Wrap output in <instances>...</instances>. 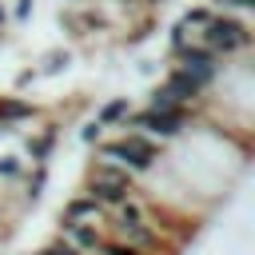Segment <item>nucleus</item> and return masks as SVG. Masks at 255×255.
<instances>
[{
	"instance_id": "obj_11",
	"label": "nucleus",
	"mask_w": 255,
	"mask_h": 255,
	"mask_svg": "<svg viewBox=\"0 0 255 255\" xmlns=\"http://www.w3.org/2000/svg\"><path fill=\"white\" fill-rule=\"evenodd\" d=\"M104 135H108V131H104V128H100L96 120H88V124H84V139H88V143H100Z\"/></svg>"
},
{
	"instance_id": "obj_9",
	"label": "nucleus",
	"mask_w": 255,
	"mask_h": 255,
	"mask_svg": "<svg viewBox=\"0 0 255 255\" xmlns=\"http://www.w3.org/2000/svg\"><path fill=\"white\" fill-rule=\"evenodd\" d=\"M211 8H215V12H231V16H247V20H251L255 0H211Z\"/></svg>"
},
{
	"instance_id": "obj_1",
	"label": "nucleus",
	"mask_w": 255,
	"mask_h": 255,
	"mask_svg": "<svg viewBox=\"0 0 255 255\" xmlns=\"http://www.w3.org/2000/svg\"><path fill=\"white\" fill-rule=\"evenodd\" d=\"M92 159L120 163L124 171H131L139 179V175H151L163 163V143H155L151 135H139V131H112V135H104L96 143Z\"/></svg>"
},
{
	"instance_id": "obj_4",
	"label": "nucleus",
	"mask_w": 255,
	"mask_h": 255,
	"mask_svg": "<svg viewBox=\"0 0 255 255\" xmlns=\"http://www.w3.org/2000/svg\"><path fill=\"white\" fill-rule=\"evenodd\" d=\"M56 235H64L80 255H96L100 251V243H104V235H108V227L104 223H56Z\"/></svg>"
},
{
	"instance_id": "obj_7",
	"label": "nucleus",
	"mask_w": 255,
	"mask_h": 255,
	"mask_svg": "<svg viewBox=\"0 0 255 255\" xmlns=\"http://www.w3.org/2000/svg\"><path fill=\"white\" fill-rule=\"evenodd\" d=\"M56 143H60V131H56V124L32 128V135H28V147H24V163H48V159H52V151H56Z\"/></svg>"
},
{
	"instance_id": "obj_2",
	"label": "nucleus",
	"mask_w": 255,
	"mask_h": 255,
	"mask_svg": "<svg viewBox=\"0 0 255 255\" xmlns=\"http://www.w3.org/2000/svg\"><path fill=\"white\" fill-rule=\"evenodd\" d=\"M199 44H207L223 64H231V60H247V56H251L255 32H251V20H247V16L215 12V16L207 20V28L199 32Z\"/></svg>"
},
{
	"instance_id": "obj_10",
	"label": "nucleus",
	"mask_w": 255,
	"mask_h": 255,
	"mask_svg": "<svg viewBox=\"0 0 255 255\" xmlns=\"http://www.w3.org/2000/svg\"><path fill=\"white\" fill-rule=\"evenodd\" d=\"M36 251H40V255H80V251H76L64 235H52V239H48L44 247H36Z\"/></svg>"
},
{
	"instance_id": "obj_3",
	"label": "nucleus",
	"mask_w": 255,
	"mask_h": 255,
	"mask_svg": "<svg viewBox=\"0 0 255 255\" xmlns=\"http://www.w3.org/2000/svg\"><path fill=\"white\" fill-rule=\"evenodd\" d=\"M135 175L131 171H124L120 163H108V159H92L88 163V175H84V191L104 207V211H112V207H120L131 191H135Z\"/></svg>"
},
{
	"instance_id": "obj_8",
	"label": "nucleus",
	"mask_w": 255,
	"mask_h": 255,
	"mask_svg": "<svg viewBox=\"0 0 255 255\" xmlns=\"http://www.w3.org/2000/svg\"><path fill=\"white\" fill-rule=\"evenodd\" d=\"M131 108H135V104H131V96H112V100H104V104L96 108V116H92V120H96L104 131H120V128L128 124Z\"/></svg>"
},
{
	"instance_id": "obj_5",
	"label": "nucleus",
	"mask_w": 255,
	"mask_h": 255,
	"mask_svg": "<svg viewBox=\"0 0 255 255\" xmlns=\"http://www.w3.org/2000/svg\"><path fill=\"white\" fill-rule=\"evenodd\" d=\"M32 120H40V108H36L28 96H20V92L0 96V128H4V131H20V128L32 124Z\"/></svg>"
},
{
	"instance_id": "obj_12",
	"label": "nucleus",
	"mask_w": 255,
	"mask_h": 255,
	"mask_svg": "<svg viewBox=\"0 0 255 255\" xmlns=\"http://www.w3.org/2000/svg\"><path fill=\"white\" fill-rule=\"evenodd\" d=\"M120 4H128V8H135V4H143V0H120Z\"/></svg>"
},
{
	"instance_id": "obj_6",
	"label": "nucleus",
	"mask_w": 255,
	"mask_h": 255,
	"mask_svg": "<svg viewBox=\"0 0 255 255\" xmlns=\"http://www.w3.org/2000/svg\"><path fill=\"white\" fill-rule=\"evenodd\" d=\"M60 219H64V223H104V219H108V211H104L88 191H76L72 199H64Z\"/></svg>"
},
{
	"instance_id": "obj_13",
	"label": "nucleus",
	"mask_w": 255,
	"mask_h": 255,
	"mask_svg": "<svg viewBox=\"0 0 255 255\" xmlns=\"http://www.w3.org/2000/svg\"><path fill=\"white\" fill-rule=\"evenodd\" d=\"M72 4H80V0H72Z\"/></svg>"
}]
</instances>
